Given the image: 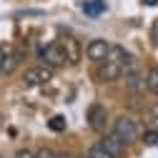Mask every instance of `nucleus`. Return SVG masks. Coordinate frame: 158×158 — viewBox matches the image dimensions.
Instances as JSON below:
<instances>
[{
  "label": "nucleus",
  "instance_id": "f257e3e1",
  "mask_svg": "<svg viewBox=\"0 0 158 158\" xmlns=\"http://www.w3.org/2000/svg\"><path fill=\"white\" fill-rule=\"evenodd\" d=\"M20 65V53L13 43H0V78L13 75L15 68Z\"/></svg>",
  "mask_w": 158,
  "mask_h": 158
},
{
  "label": "nucleus",
  "instance_id": "f03ea898",
  "mask_svg": "<svg viewBox=\"0 0 158 158\" xmlns=\"http://www.w3.org/2000/svg\"><path fill=\"white\" fill-rule=\"evenodd\" d=\"M113 135H115L123 146H128L131 141H135V135H138L135 121H133V118H128V115H118L115 121H113Z\"/></svg>",
  "mask_w": 158,
  "mask_h": 158
},
{
  "label": "nucleus",
  "instance_id": "7ed1b4c3",
  "mask_svg": "<svg viewBox=\"0 0 158 158\" xmlns=\"http://www.w3.org/2000/svg\"><path fill=\"white\" fill-rule=\"evenodd\" d=\"M48 81H53V68H48V65H35V68H28V70H25V75H23L25 88L45 85Z\"/></svg>",
  "mask_w": 158,
  "mask_h": 158
},
{
  "label": "nucleus",
  "instance_id": "20e7f679",
  "mask_svg": "<svg viewBox=\"0 0 158 158\" xmlns=\"http://www.w3.org/2000/svg\"><path fill=\"white\" fill-rule=\"evenodd\" d=\"M40 60H45L48 68H58V65H65L68 58H65V50L60 43H50V45L40 48Z\"/></svg>",
  "mask_w": 158,
  "mask_h": 158
},
{
  "label": "nucleus",
  "instance_id": "39448f33",
  "mask_svg": "<svg viewBox=\"0 0 158 158\" xmlns=\"http://www.w3.org/2000/svg\"><path fill=\"white\" fill-rule=\"evenodd\" d=\"M108 50H110V43H108V40H101V38H95V40L88 43L85 55H88V60H93V63H103L106 58H108Z\"/></svg>",
  "mask_w": 158,
  "mask_h": 158
},
{
  "label": "nucleus",
  "instance_id": "423d86ee",
  "mask_svg": "<svg viewBox=\"0 0 158 158\" xmlns=\"http://www.w3.org/2000/svg\"><path fill=\"white\" fill-rule=\"evenodd\" d=\"M95 75H98V81H101V83H110V81H118V78L123 75V70H121V65H115L110 60H103V63H98Z\"/></svg>",
  "mask_w": 158,
  "mask_h": 158
},
{
  "label": "nucleus",
  "instance_id": "0eeeda50",
  "mask_svg": "<svg viewBox=\"0 0 158 158\" xmlns=\"http://www.w3.org/2000/svg\"><path fill=\"white\" fill-rule=\"evenodd\" d=\"M106 121H108V113H106V108L101 103H95V106L88 108V123H90L93 131H103L106 128Z\"/></svg>",
  "mask_w": 158,
  "mask_h": 158
},
{
  "label": "nucleus",
  "instance_id": "6e6552de",
  "mask_svg": "<svg viewBox=\"0 0 158 158\" xmlns=\"http://www.w3.org/2000/svg\"><path fill=\"white\" fill-rule=\"evenodd\" d=\"M58 43L63 45V50H65V58H68V63H73V65H75L78 60H81V45H78V40H75V38L65 35L63 40H58Z\"/></svg>",
  "mask_w": 158,
  "mask_h": 158
},
{
  "label": "nucleus",
  "instance_id": "1a4fd4ad",
  "mask_svg": "<svg viewBox=\"0 0 158 158\" xmlns=\"http://www.w3.org/2000/svg\"><path fill=\"white\" fill-rule=\"evenodd\" d=\"M101 146H103V148H106V151H108V153H110V156H113V158H115V156H121V153H123V151H126V146H123V143H121V141H118V138H115V135H113V133H110V135H106V138H103V141H101Z\"/></svg>",
  "mask_w": 158,
  "mask_h": 158
},
{
  "label": "nucleus",
  "instance_id": "9d476101",
  "mask_svg": "<svg viewBox=\"0 0 158 158\" xmlns=\"http://www.w3.org/2000/svg\"><path fill=\"white\" fill-rule=\"evenodd\" d=\"M126 85H128L131 90H135V93H138V90H146V81H143L138 73H133V70L126 73Z\"/></svg>",
  "mask_w": 158,
  "mask_h": 158
},
{
  "label": "nucleus",
  "instance_id": "9b49d317",
  "mask_svg": "<svg viewBox=\"0 0 158 158\" xmlns=\"http://www.w3.org/2000/svg\"><path fill=\"white\" fill-rule=\"evenodd\" d=\"M143 81H146V88H148L151 93H156V95H158V68H151V70L146 73Z\"/></svg>",
  "mask_w": 158,
  "mask_h": 158
},
{
  "label": "nucleus",
  "instance_id": "f8f14e48",
  "mask_svg": "<svg viewBox=\"0 0 158 158\" xmlns=\"http://www.w3.org/2000/svg\"><path fill=\"white\" fill-rule=\"evenodd\" d=\"M106 10V0H93V3H83V13L88 15H101Z\"/></svg>",
  "mask_w": 158,
  "mask_h": 158
},
{
  "label": "nucleus",
  "instance_id": "ddd939ff",
  "mask_svg": "<svg viewBox=\"0 0 158 158\" xmlns=\"http://www.w3.org/2000/svg\"><path fill=\"white\" fill-rule=\"evenodd\" d=\"M85 158H113V156H110L101 143H95V146H90V148H88V156H85Z\"/></svg>",
  "mask_w": 158,
  "mask_h": 158
},
{
  "label": "nucleus",
  "instance_id": "4468645a",
  "mask_svg": "<svg viewBox=\"0 0 158 158\" xmlns=\"http://www.w3.org/2000/svg\"><path fill=\"white\" fill-rule=\"evenodd\" d=\"M48 126H50V131H55V133H60V131H65V126H68V121H65L63 115H53Z\"/></svg>",
  "mask_w": 158,
  "mask_h": 158
},
{
  "label": "nucleus",
  "instance_id": "2eb2a0df",
  "mask_svg": "<svg viewBox=\"0 0 158 158\" xmlns=\"http://www.w3.org/2000/svg\"><path fill=\"white\" fill-rule=\"evenodd\" d=\"M143 143L146 146H158V131H148L143 135Z\"/></svg>",
  "mask_w": 158,
  "mask_h": 158
},
{
  "label": "nucleus",
  "instance_id": "dca6fc26",
  "mask_svg": "<svg viewBox=\"0 0 158 158\" xmlns=\"http://www.w3.org/2000/svg\"><path fill=\"white\" fill-rule=\"evenodd\" d=\"M35 158H55V153H53L50 148H40V151L35 153Z\"/></svg>",
  "mask_w": 158,
  "mask_h": 158
},
{
  "label": "nucleus",
  "instance_id": "f3484780",
  "mask_svg": "<svg viewBox=\"0 0 158 158\" xmlns=\"http://www.w3.org/2000/svg\"><path fill=\"white\" fill-rule=\"evenodd\" d=\"M18 158H35V153H30V151H20V153H18Z\"/></svg>",
  "mask_w": 158,
  "mask_h": 158
},
{
  "label": "nucleus",
  "instance_id": "a211bd4d",
  "mask_svg": "<svg viewBox=\"0 0 158 158\" xmlns=\"http://www.w3.org/2000/svg\"><path fill=\"white\" fill-rule=\"evenodd\" d=\"M153 40H156V45H158V20L153 23Z\"/></svg>",
  "mask_w": 158,
  "mask_h": 158
},
{
  "label": "nucleus",
  "instance_id": "6ab92c4d",
  "mask_svg": "<svg viewBox=\"0 0 158 158\" xmlns=\"http://www.w3.org/2000/svg\"><path fill=\"white\" fill-rule=\"evenodd\" d=\"M151 113H153V115L158 118V103H153V106H151Z\"/></svg>",
  "mask_w": 158,
  "mask_h": 158
},
{
  "label": "nucleus",
  "instance_id": "aec40b11",
  "mask_svg": "<svg viewBox=\"0 0 158 158\" xmlns=\"http://www.w3.org/2000/svg\"><path fill=\"white\" fill-rule=\"evenodd\" d=\"M55 158H73L70 153H55Z\"/></svg>",
  "mask_w": 158,
  "mask_h": 158
},
{
  "label": "nucleus",
  "instance_id": "412c9836",
  "mask_svg": "<svg viewBox=\"0 0 158 158\" xmlns=\"http://www.w3.org/2000/svg\"><path fill=\"white\" fill-rule=\"evenodd\" d=\"M146 5H158V0H143Z\"/></svg>",
  "mask_w": 158,
  "mask_h": 158
},
{
  "label": "nucleus",
  "instance_id": "4be33fe9",
  "mask_svg": "<svg viewBox=\"0 0 158 158\" xmlns=\"http://www.w3.org/2000/svg\"><path fill=\"white\" fill-rule=\"evenodd\" d=\"M0 128H3V113H0Z\"/></svg>",
  "mask_w": 158,
  "mask_h": 158
}]
</instances>
